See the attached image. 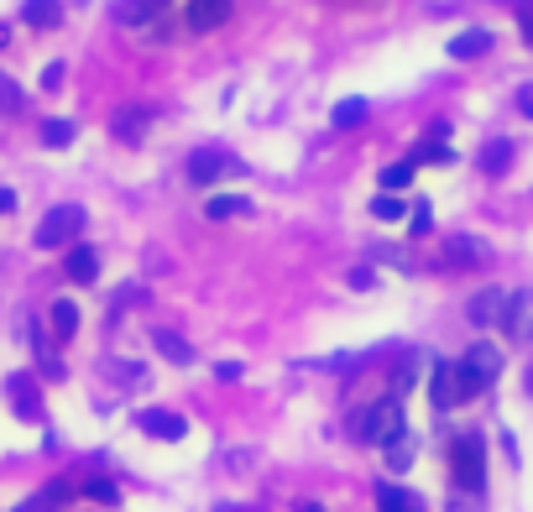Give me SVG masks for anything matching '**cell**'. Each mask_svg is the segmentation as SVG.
<instances>
[{
  "label": "cell",
  "mask_w": 533,
  "mask_h": 512,
  "mask_svg": "<svg viewBox=\"0 0 533 512\" xmlns=\"http://www.w3.org/2000/svg\"><path fill=\"white\" fill-rule=\"evenodd\" d=\"M450 371H455V403H471L502 377V351L492 340H476V345H466L460 361H450Z\"/></svg>",
  "instance_id": "1"
},
{
  "label": "cell",
  "mask_w": 533,
  "mask_h": 512,
  "mask_svg": "<svg viewBox=\"0 0 533 512\" xmlns=\"http://www.w3.org/2000/svg\"><path fill=\"white\" fill-rule=\"evenodd\" d=\"M450 481H455V492L486 497V439L476 429H466L450 445Z\"/></svg>",
  "instance_id": "2"
},
{
  "label": "cell",
  "mask_w": 533,
  "mask_h": 512,
  "mask_svg": "<svg viewBox=\"0 0 533 512\" xmlns=\"http://www.w3.org/2000/svg\"><path fill=\"white\" fill-rule=\"evenodd\" d=\"M408 424H403V403L398 398H382V403H366L356 418H351V439L361 445H387V439H398Z\"/></svg>",
  "instance_id": "3"
},
{
  "label": "cell",
  "mask_w": 533,
  "mask_h": 512,
  "mask_svg": "<svg viewBox=\"0 0 533 512\" xmlns=\"http://www.w3.org/2000/svg\"><path fill=\"white\" fill-rule=\"evenodd\" d=\"M84 204H53L48 215H42L37 225V251H63V246H74L84 236Z\"/></svg>",
  "instance_id": "4"
},
{
  "label": "cell",
  "mask_w": 533,
  "mask_h": 512,
  "mask_svg": "<svg viewBox=\"0 0 533 512\" xmlns=\"http://www.w3.org/2000/svg\"><path fill=\"white\" fill-rule=\"evenodd\" d=\"M236 173H246V168H241V157H230L225 147L189 152V183H199V189H210V183H220V178H236Z\"/></svg>",
  "instance_id": "5"
},
{
  "label": "cell",
  "mask_w": 533,
  "mask_h": 512,
  "mask_svg": "<svg viewBox=\"0 0 533 512\" xmlns=\"http://www.w3.org/2000/svg\"><path fill=\"white\" fill-rule=\"evenodd\" d=\"M6 403L21 424H42V387H37L32 371H11L6 377Z\"/></svg>",
  "instance_id": "6"
},
{
  "label": "cell",
  "mask_w": 533,
  "mask_h": 512,
  "mask_svg": "<svg viewBox=\"0 0 533 512\" xmlns=\"http://www.w3.org/2000/svg\"><path fill=\"white\" fill-rule=\"evenodd\" d=\"M492 262V246H486L481 236H450L445 251H439V267L450 272H471V267H486Z\"/></svg>",
  "instance_id": "7"
},
{
  "label": "cell",
  "mask_w": 533,
  "mask_h": 512,
  "mask_svg": "<svg viewBox=\"0 0 533 512\" xmlns=\"http://www.w3.org/2000/svg\"><path fill=\"white\" fill-rule=\"evenodd\" d=\"M497 330L507 340H518V345H533V288H518V293H507V314Z\"/></svg>",
  "instance_id": "8"
},
{
  "label": "cell",
  "mask_w": 533,
  "mask_h": 512,
  "mask_svg": "<svg viewBox=\"0 0 533 512\" xmlns=\"http://www.w3.org/2000/svg\"><path fill=\"white\" fill-rule=\"evenodd\" d=\"M136 429H142L147 439H168V445H178V439L189 434V418L173 413V408H147V413H136Z\"/></svg>",
  "instance_id": "9"
},
{
  "label": "cell",
  "mask_w": 533,
  "mask_h": 512,
  "mask_svg": "<svg viewBox=\"0 0 533 512\" xmlns=\"http://www.w3.org/2000/svg\"><path fill=\"white\" fill-rule=\"evenodd\" d=\"M152 121H157V110H152V105H131V110H115V115H110V136H115V142H142Z\"/></svg>",
  "instance_id": "10"
},
{
  "label": "cell",
  "mask_w": 533,
  "mask_h": 512,
  "mask_svg": "<svg viewBox=\"0 0 533 512\" xmlns=\"http://www.w3.org/2000/svg\"><path fill=\"white\" fill-rule=\"evenodd\" d=\"M502 314H507V288H481V293H471L466 319L476 324V330H486V324H502Z\"/></svg>",
  "instance_id": "11"
},
{
  "label": "cell",
  "mask_w": 533,
  "mask_h": 512,
  "mask_svg": "<svg viewBox=\"0 0 533 512\" xmlns=\"http://www.w3.org/2000/svg\"><path fill=\"white\" fill-rule=\"evenodd\" d=\"M230 11H236V0H189V32H220Z\"/></svg>",
  "instance_id": "12"
},
{
  "label": "cell",
  "mask_w": 533,
  "mask_h": 512,
  "mask_svg": "<svg viewBox=\"0 0 533 512\" xmlns=\"http://www.w3.org/2000/svg\"><path fill=\"white\" fill-rule=\"evenodd\" d=\"M492 42H497V37L486 32V27H466V32H455V37H450V48H445V53H450L455 63H471V58H486V53H492Z\"/></svg>",
  "instance_id": "13"
},
{
  "label": "cell",
  "mask_w": 533,
  "mask_h": 512,
  "mask_svg": "<svg viewBox=\"0 0 533 512\" xmlns=\"http://www.w3.org/2000/svg\"><path fill=\"white\" fill-rule=\"evenodd\" d=\"M513 157H518V147L507 142V136H492V142L476 152V168H481L486 178H502L507 168H513Z\"/></svg>",
  "instance_id": "14"
},
{
  "label": "cell",
  "mask_w": 533,
  "mask_h": 512,
  "mask_svg": "<svg viewBox=\"0 0 533 512\" xmlns=\"http://www.w3.org/2000/svg\"><path fill=\"white\" fill-rule=\"evenodd\" d=\"M377 512H424V497L398 481H377Z\"/></svg>",
  "instance_id": "15"
},
{
  "label": "cell",
  "mask_w": 533,
  "mask_h": 512,
  "mask_svg": "<svg viewBox=\"0 0 533 512\" xmlns=\"http://www.w3.org/2000/svg\"><path fill=\"white\" fill-rule=\"evenodd\" d=\"M429 403H434V413H450V408H455V371H450V361H434Z\"/></svg>",
  "instance_id": "16"
},
{
  "label": "cell",
  "mask_w": 533,
  "mask_h": 512,
  "mask_svg": "<svg viewBox=\"0 0 533 512\" xmlns=\"http://www.w3.org/2000/svg\"><path fill=\"white\" fill-rule=\"evenodd\" d=\"M21 21L37 27V32H53V27H63V0H27V6H21Z\"/></svg>",
  "instance_id": "17"
},
{
  "label": "cell",
  "mask_w": 533,
  "mask_h": 512,
  "mask_svg": "<svg viewBox=\"0 0 533 512\" xmlns=\"http://www.w3.org/2000/svg\"><path fill=\"white\" fill-rule=\"evenodd\" d=\"M74 497V481H48L32 502H21L16 512H63V502Z\"/></svg>",
  "instance_id": "18"
},
{
  "label": "cell",
  "mask_w": 533,
  "mask_h": 512,
  "mask_svg": "<svg viewBox=\"0 0 533 512\" xmlns=\"http://www.w3.org/2000/svg\"><path fill=\"white\" fill-rule=\"evenodd\" d=\"M366 115H372V100L351 95V100H340V105L330 110V126H335V131H356V126H366Z\"/></svg>",
  "instance_id": "19"
},
{
  "label": "cell",
  "mask_w": 533,
  "mask_h": 512,
  "mask_svg": "<svg viewBox=\"0 0 533 512\" xmlns=\"http://www.w3.org/2000/svg\"><path fill=\"white\" fill-rule=\"evenodd\" d=\"M152 345H157V356L173 361V366H189L194 361V345L183 340V335H173V330H152Z\"/></svg>",
  "instance_id": "20"
},
{
  "label": "cell",
  "mask_w": 533,
  "mask_h": 512,
  "mask_svg": "<svg viewBox=\"0 0 533 512\" xmlns=\"http://www.w3.org/2000/svg\"><path fill=\"white\" fill-rule=\"evenodd\" d=\"M68 277H74V283H95V277H100V256L89 246H74V251H68Z\"/></svg>",
  "instance_id": "21"
},
{
  "label": "cell",
  "mask_w": 533,
  "mask_h": 512,
  "mask_svg": "<svg viewBox=\"0 0 533 512\" xmlns=\"http://www.w3.org/2000/svg\"><path fill=\"white\" fill-rule=\"evenodd\" d=\"M246 209H251V199H241V194H210L204 215L210 220H236V215H246Z\"/></svg>",
  "instance_id": "22"
},
{
  "label": "cell",
  "mask_w": 533,
  "mask_h": 512,
  "mask_svg": "<svg viewBox=\"0 0 533 512\" xmlns=\"http://www.w3.org/2000/svg\"><path fill=\"white\" fill-rule=\"evenodd\" d=\"M42 147H53V152H63L68 142H74V121H63V115H53V121H42Z\"/></svg>",
  "instance_id": "23"
},
{
  "label": "cell",
  "mask_w": 533,
  "mask_h": 512,
  "mask_svg": "<svg viewBox=\"0 0 533 512\" xmlns=\"http://www.w3.org/2000/svg\"><path fill=\"white\" fill-rule=\"evenodd\" d=\"M382 450H387V465H392V471H408V465H413V450H419V445H413V434L403 429L398 439H387Z\"/></svg>",
  "instance_id": "24"
},
{
  "label": "cell",
  "mask_w": 533,
  "mask_h": 512,
  "mask_svg": "<svg viewBox=\"0 0 533 512\" xmlns=\"http://www.w3.org/2000/svg\"><path fill=\"white\" fill-rule=\"evenodd\" d=\"M53 330H58V340L79 335V309L68 304V298H58V304H53Z\"/></svg>",
  "instance_id": "25"
},
{
  "label": "cell",
  "mask_w": 533,
  "mask_h": 512,
  "mask_svg": "<svg viewBox=\"0 0 533 512\" xmlns=\"http://www.w3.org/2000/svg\"><path fill=\"white\" fill-rule=\"evenodd\" d=\"M408 183H413V162H392V168H382V189H387V194L408 189Z\"/></svg>",
  "instance_id": "26"
},
{
  "label": "cell",
  "mask_w": 533,
  "mask_h": 512,
  "mask_svg": "<svg viewBox=\"0 0 533 512\" xmlns=\"http://www.w3.org/2000/svg\"><path fill=\"white\" fill-rule=\"evenodd\" d=\"M413 168H419V162H455V152L445 147V142H424V147H413Z\"/></svg>",
  "instance_id": "27"
},
{
  "label": "cell",
  "mask_w": 533,
  "mask_h": 512,
  "mask_svg": "<svg viewBox=\"0 0 533 512\" xmlns=\"http://www.w3.org/2000/svg\"><path fill=\"white\" fill-rule=\"evenodd\" d=\"M408 209H413V215H408V230H413V236H429V230H434V209H429V199L408 204Z\"/></svg>",
  "instance_id": "28"
},
{
  "label": "cell",
  "mask_w": 533,
  "mask_h": 512,
  "mask_svg": "<svg viewBox=\"0 0 533 512\" xmlns=\"http://www.w3.org/2000/svg\"><path fill=\"white\" fill-rule=\"evenodd\" d=\"M403 209H408V204H403L398 194H377V199H372V215H377V220H403Z\"/></svg>",
  "instance_id": "29"
},
{
  "label": "cell",
  "mask_w": 533,
  "mask_h": 512,
  "mask_svg": "<svg viewBox=\"0 0 533 512\" xmlns=\"http://www.w3.org/2000/svg\"><path fill=\"white\" fill-rule=\"evenodd\" d=\"M115 371H121V387H131V392L147 387V366L142 361H126V366H115Z\"/></svg>",
  "instance_id": "30"
},
{
  "label": "cell",
  "mask_w": 533,
  "mask_h": 512,
  "mask_svg": "<svg viewBox=\"0 0 533 512\" xmlns=\"http://www.w3.org/2000/svg\"><path fill=\"white\" fill-rule=\"evenodd\" d=\"M84 497H95V502H105V507H115V502H121V492H115L110 481H84Z\"/></svg>",
  "instance_id": "31"
},
{
  "label": "cell",
  "mask_w": 533,
  "mask_h": 512,
  "mask_svg": "<svg viewBox=\"0 0 533 512\" xmlns=\"http://www.w3.org/2000/svg\"><path fill=\"white\" fill-rule=\"evenodd\" d=\"M450 512H486V497H476V492H450Z\"/></svg>",
  "instance_id": "32"
},
{
  "label": "cell",
  "mask_w": 533,
  "mask_h": 512,
  "mask_svg": "<svg viewBox=\"0 0 533 512\" xmlns=\"http://www.w3.org/2000/svg\"><path fill=\"white\" fill-rule=\"evenodd\" d=\"M413 371H419V361H413V356H408V361H403L398 371H392V387H398V392H408L413 382H419V377H413Z\"/></svg>",
  "instance_id": "33"
},
{
  "label": "cell",
  "mask_w": 533,
  "mask_h": 512,
  "mask_svg": "<svg viewBox=\"0 0 533 512\" xmlns=\"http://www.w3.org/2000/svg\"><path fill=\"white\" fill-rule=\"evenodd\" d=\"M21 105V89L6 79V74H0V115H6V110H16Z\"/></svg>",
  "instance_id": "34"
},
{
  "label": "cell",
  "mask_w": 533,
  "mask_h": 512,
  "mask_svg": "<svg viewBox=\"0 0 533 512\" xmlns=\"http://www.w3.org/2000/svg\"><path fill=\"white\" fill-rule=\"evenodd\" d=\"M63 74H68L63 63H48V68H42V89H63Z\"/></svg>",
  "instance_id": "35"
},
{
  "label": "cell",
  "mask_w": 533,
  "mask_h": 512,
  "mask_svg": "<svg viewBox=\"0 0 533 512\" xmlns=\"http://www.w3.org/2000/svg\"><path fill=\"white\" fill-rule=\"evenodd\" d=\"M518 32H523V42L533 48V6H523V11H518Z\"/></svg>",
  "instance_id": "36"
},
{
  "label": "cell",
  "mask_w": 533,
  "mask_h": 512,
  "mask_svg": "<svg viewBox=\"0 0 533 512\" xmlns=\"http://www.w3.org/2000/svg\"><path fill=\"white\" fill-rule=\"evenodd\" d=\"M215 377H220V382H241V361H225V366L215 371Z\"/></svg>",
  "instance_id": "37"
},
{
  "label": "cell",
  "mask_w": 533,
  "mask_h": 512,
  "mask_svg": "<svg viewBox=\"0 0 533 512\" xmlns=\"http://www.w3.org/2000/svg\"><path fill=\"white\" fill-rule=\"evenodd\" d=\"M518 110H523L528 121H533V84H523V89H518Z\"/></svg>",
  "instance_id": "38"
},
{
  "label": "cell",
  "mask_w": 533,
  "mask_h": 512,
  "mask_svg": "<svg viewBox=\"0 0 533 512\" xmlns=\"http://www.w3.org/2000/svg\"><path fill=\"white\" fill-rule=\"evenodd\" d=\"M16 209V189H0V215H11Z\"/></svg>",
  "instance_id": "39"
},
{
  "label": "cell",
  "mask_w": 533,
  "mask_h": 512,
  "mask_svg": "<svg viewBox=\"0 0 533 512\" xmlns=\"http://www.w3.org/2000/svg\"><path fill=\"white\" fill-rule=\"evenodd\" d=\"M6 42H11V27H6V21H0V48H6Z\"/></svg>",
  "instance_id": "40"
},
{
  "label": "cell",
  "mask_w": 533,
  "mask_h": 512,
  "mask_svg": "<svg viewBox=\"0 0 533 512\" xmlns=\"http://www.w3.org/2000/svg\"><path fill=\"white\" fill-rule=\"evenodd\" d=\"M298 512H324V507H319V502H304V507H298Z\"/></svg>",
  "instance_id": "41"
},
{
  "label": "cell",
  "mask_w": 533,
  "mask_h": 512,
  "mask_svg": "<svg viewBox=\"0 0 533 512\" xmlns=\"http://www.w3.org/2000/svg\"><path fill=\"white\" fill-rule=\"evenodd\" d=\"M215 512H246V507H215Z\"/></svg>",
  "instance_id": "42"
}]
</instances>
